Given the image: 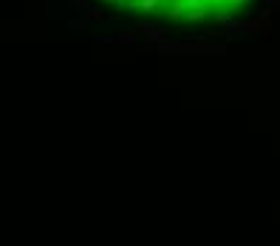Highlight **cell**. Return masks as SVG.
Here are the masks:
<instances>
[{"label": "cell", "mask_w": 280, "mask_h": 246, "mask_svg": "<svg viewBox=\"0 0 280 246\" xmlns=\"http://www.w3.org/2000/svg\"><path fill=\"white\" fill-rule=\"evenodd\" d=\"M85 17H88V20H102L105 15H102V9H88V15Z\"/></svg>", "instance_id": "7a4b0ae2"}, {"label": "cell", "mask_w": 280, "mask_h": 246, "mask_svg": "<svg viewBox=\"0 0 280 246\" xmlns=\"http://www.w3.org/2000/svg\"><path fill=\"white\" fill-rule=\"evenodd\" d=\"M85 26H88L85 20H71V29H74V32H77V29H85Z\"/></svg>", "instance_id": "3957f363"}, {"label": "cell", "mask_w": 280, "mask_h": 246, "mask_svg": "<svg viewBox=\"0 0 280 246\" xmlns=\"http://www.w3.org/2000/svg\"><path fill=\"white\" fill-rule=\"evenodd\" d=\"M133 40H136V34H122L119 37V43H133Z\"/></svg>", "instance_id": "277c9868"}, {"label": "cell", "mask_w": 280, "mask_h": 246, "mask_svg": "<svg viewBox=\"0 0 280 246\" xmlns=\"http://www.w3.org/2000/svg\"><path fill=\"white\" fill-rule=\"evenodd\" d=\"M139 32L145 34L148 40H153V43H159V46H165V32H162L159 26H153V23H148V26H142Z\"/></svg>", "instance_id": "6da1fadb"}, {"label": "cell", "mask_w": 280, "mask_h": 246, "mask_svg": "<svg viewBox=\"0 0 280 246\" xmlns=\"http://www.w3.org/2000/svg\"><path fill=\"white\" fill-rule=\"evenodd\" d=\"M71 3H77V0H71Z\"/></svg>", "instance_id": "8992f818"}, {"label": "cell", "mask_w": 280, "mask_h": 246, "mask_svg": "<svg viewBox=\"0 0 280 246\" xmlns=\"http://www.w3.org/2000/svg\"><path fill=\"white\" fill-rule=\"evenodd\" d=\"M153 6H156V0H142V9H145V12H150Z\"/></svg>", "instance_id": "5b68a950"}]
</instances>
